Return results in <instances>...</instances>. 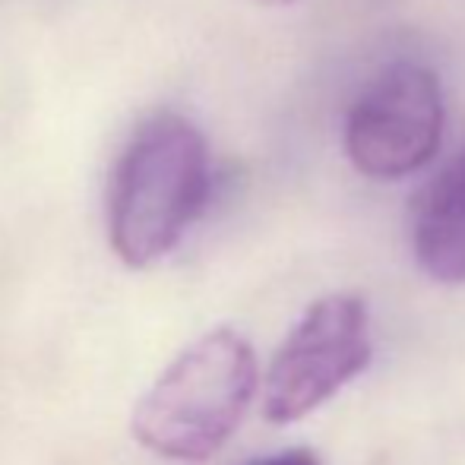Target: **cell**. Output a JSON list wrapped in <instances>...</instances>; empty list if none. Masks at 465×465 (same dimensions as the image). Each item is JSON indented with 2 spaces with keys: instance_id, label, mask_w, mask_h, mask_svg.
Listing matches in <instances>:
<instances>
[{
  "instance_id": "obj_7",
  "label": "cell",
  "mask_w": 465,
  "mask_h": 465,
  "mask_svg": "<svg viewBox=\"0 0 465 465\" xmlns=\"http://www.w3.org/2000/svg\"><path fill=\"white\" fill-rule=\"evenodd\" d=\"M260 4H266V6H285V4H294V0H260Z\"/></svg>"
},
{
  "instance_id": "obj_4",
  "label": "cell",
  "mask_w": 465,
  "mask_h": 465,
  "mask_svg": "<svg viewBox=\"0 0 465 465\" xmlns=\"http://www.w3.org/2000/svg\"><path fill=\"white\" fill-rule=\"evenodd\" d=\"M443 140V93L421 64L383 67L355 95L345 117V153L373 181L421 172Z\"/></svg>"
},
{
  "instance_id": "obj_6",
  "label": "cell",
  "mask_w": 465,
  "mask_h": 465,
  "mask_svg": "<svg viewBox=\"0 0 465 465\" xmlns=\"http://www.w3.org/2000/svg\"><path fill=\"white\" fill-rule=\"evenodd\" d=\"M247 465H320V456L313 450H285V453L276 456H263V460H253Z\"/></svg>"
},
{
  "instance_id": "obj_2",
  "label": "cell",
  "mask_w": 465,
  "mask_h": 465,
  "mask_svg": "<svg viewBox=\"0 0 465 465\" xmlns=\"http://www.w3.org/2000/svg\"><path fill=\"white\" fill-rule=\"evenodd\" d=\"M257 355L232 326L190 342L134 409L136 443L162 460L203 462L241 428L257 396Z\"/></svg>"
},
{
  "instance_id": "obj_5",
  "label": "cell",
  "mask_w": 465,
  "mask_h": 465,
  "mask_svg": "<svg viewBox=\"0 0 465 465\" xmlns=\"http://www.w3.org/2000/svg\"><path fill=\"white\" fill-rule=\"evenodd\" d=\"M411 251L434 282H465V153L418 196L411 213Z\"/></svg>"
},
{
  "instance_id": "obj_1",
  "label": "cell",
  "mask_w": 465,
  "mask_h": 465,
  "mask_svg": "<svg viewBox=\"0 0 465 465\" xmlns=\"http://www.w3.org/2000/svg\"><path fill=\"white\" fill-rule=\"evenodd\" d=\"M209 200V146L196 124L155 114L136 130L117 162L108 200L111 251L130 270H146L178 247Z\"/></svg>"
},
{
  "instance_id": "obj_3",
  "label": "cell",
  "mask_w": 465,
  "mask_h": 465,
  "mask_svg": "<svg viewBox=\"0 0 465 465\" xmlns=\"http://www.w3.org/2000/svg\"><path fill=\"white\" fill-rule=\"evenodd\" d=\"M373 361L371 311L361 294H323L292 326L266 373L263 415L292 424L317 411Z\"/></svg>"
}]
</instances>
